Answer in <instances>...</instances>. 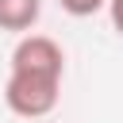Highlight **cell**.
Wrapping results in <instances>:
<instances>
[{
  "label": "cell",
  "mask_w": 123,
  "mask_h": 123,
  "mask_svg": "<svg viewBox=\"0 0 123 123\" xmlns=\"http://www.w3.org/2000/svg\"><path fill=\"white\" fill-rule=\"evenodd\" d=\"M38 15H42V0H0V31L31 35Z\"/></svg>",
  "instance_id": "obj_2"
},
{
  "label": "cell",
  "mask_w": 123,
  "mask_h": 123,
  "mask_svg": "<svg viewBox=\"0 0 123 123\" xmlns=\"http://www.w3.org/2000/svg\"><path fill=\"white\" fill-rule=\"evenodd\" d=\"M108 19H111V31L123 35V0H108Z\"/></svg>",
  "instance_id": "obj_4"
},
{
  "label": "cell",
  "mask_w": 123,
  "mask_h": 123,
  "mask_svg": "<svg viewBox=\"0 0 123 123\" xmlns=\"http://www.w3.org/2000/svg\"><path fill=\"white\" fill-rule=\"evenodd\" d=\"M58 4H62V12L73 15V19H88V15H96V12L108 8V0H58Z\"/></svg>",
  "instance_id": "obj_3"
},
{
  "label": "cell",
  "mask_w": 123,
  "mask_h": 123,
  "mask_svg": "<svg viewBox=\"0 0 123 123\" xmlns=\"http://www.w3.org/2000/svg\"><path fill=\"white\" fill-rule=\"evenodd\" d=\"M65 50L50 35H23L12 50V69L4 85V104L19 119H42L62 100Z\"/></svg>",
  "instance_id": "obj_1"
}]
</instances>
